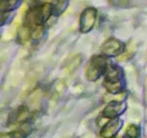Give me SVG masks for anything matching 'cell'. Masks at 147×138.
Listing matches in <instances>:
<instances>
[{"instance_id": "obj_1", "label": "cell", "mask_w": 147, "mask_h": 138, "mask_svg": "<svg viewBox=\"0 0 147 138\" xmlns=\"http://www.w3.org/2000/svg\"><path fill=\"white\" fill-rule=\"evenodd\" d=\"M107 67V63L104 57L100 55L93 56L86 66L85 73L86 78L91 81L96 80L106 73Z\"/></svg>"}, {"instance_id": "obj_2", "label": "cell", "mask_w": 147, "mask_h": 138, "mask_svg": "<svg viewBox=\"0 0 147 138\" xmlns=\"http://www.w3.org/2000/svg\"><path fill=\"white\" fill-rule=\"evenodd\" d=\"M96 10L91 7L83 12L80 20V28L82 32H88L93 29L96 23Z\"/></svg>"}, {"instance_id": "obj_3", "label": "cell", "mask_w": 147, "mask_h": 138, "mask_svg": "<svg viewBox=\"0 0 147 138\" xmlns=\"http://www.w3.org/2000/svg\"><path fill=\"white\" fill-rule=\"evenodd\" d=\"M123 45L114 38L106 40L101 47L102 53L107 56H116L121 54L123 51Z\"/></svg>"}, {"instance_id": "obj_4", "label": "cell", "mask_w": 147, "mask_h": 138, "mask_svg": "<svg viewBox=\"0 0 147 138\" xmlns=\"http://www.w3.org/2000/svg\"><path fill=\"white\" fill-rule=\"evenodd\" d=\"M45 21L42 14L41 7H36L31 9L26 15V26L29 28L34 30L37 27L42 26V23Z\"/></svg>"}, {"instance_id": "obj_5", "label": "cell", "mask_w": 147, "mask_h": 138, "mask_svg": "<svg viewBox=\"0 0 147 138\" xmlns=\"http://www.w3.org/2000/svg\"><path fill=\"white\" fill-rule=\"evenodd\" d=\"M122 122L120 119L115 118L109 121L100 132V135L103 138H113L118 133L122 126Z\"/></svg>"}, {"instance_id": "obj_6", "label": "cell", "mask_w": 147, "mask_h": 138, "mask_svg": "<svg viewBox=\"0 0 147 138\" xmlns=\"http://www.w3.org/2000/svg\"><path fill=\"white\" fill-rule=\"evenodd\" d=\"M126 109V104L118 101L111 102L103 110V116L106 118H114L120 115Z\"/></svg>"}, {"instance_id": "obj_7", "label": "cell", "mask_w": 147, "mask_h": 138, "mask_svg": "<svg viewBox=\"0 0 147 138\" xmlns=\"http://www.w3.org/2000/svg\"><path fill=\"white\" fill-rule=\"evenodd\" d=\"M105 81L115 83L121 81L120 70L116 67L113 66H108L106 70V78Z\"/></svg>"}, {"instance_id": "obj_8", "label": "cell", "mask_w": 147, "mask_h": 138, "mask_svg": "<svg viewBox=\"0 0 147 138\" xmlns=\"http://www.w3.org/2000/svg\"><path fill=\"white\" fill-rule=\"evenodd\" d=\"M30 114L29 109L26 106H21L15 112H14V115L12 116V121L14 122H22L25 120Z\"/></svg>"}, {"instance_id": "obj_9", "label": "cell", "mask_w": 147, "mask_h": 138, "mask_svg": "<svg viewBox=\"0 0 147 138\" xmlns=\"http://www.w3.org/2000/svg\"><path fill=\"white\" fill-rule=\"evenodd\" d=\"M103 86L109 93H113V94L120 93L122 90V85L121 81L115 82V83L104 81L103 82Z\"/></svg>"}, {"instance_id": "obj_10", "label": "cell", "mask_w": 147, "mask_h": 138, "mask_svg": "<svg viewBox=\"0 0 147 138\" xmlns=\"http://www.w3.org/2000/svg\"><path fill=\"white\" fill-rule=\"evenodd\" d=\"M126 135L129 138H138L140 135V129L134 124L129 125L126 129Z\"/></svg>"}, {"instance_id": "obj_11", "label": "cell", "mask_w": 147, "mask_h": 138, "mask_svg": "<svg viewBox=\"0 0 147 138\" xmlns=\"http://www.w3.org/2000/svg\"><path fill=\"white\" fill-rule=\"evenodd\" d=\"M30 37V28L27 26H24L19 32V40L22 43H27Z\"/></svg>"}, {"instance_id": "obj_12", "label": "cell", "mask_w": 147, "mask_h": 138, "mask_svg": "<svg viewBox=\"0 0 147 138\" xmlns=\"http://www.w3.org/2000/svg\"><path fill=\"white\" fill-rule=\"evenodd\" d=\"M41 10L44 20H48L53 12V4L50 3H45L41 7Z\"/></svg>"}, {"instance_id": "obj_13", "label": "cell", "mask_w": 147, "mask_h": 138, "mask_svg": "<svg viewBox=\"0 0 147 138\" xmlns=\"http://www.w3.org/2000/svg\"><path fill=\"white\" fill-rule=\"evenodd\" d=\"M20 25V17H17L15 20H14L12 23H11V26L9 27L8 32H7V34L9 35V37H12L15 34V33L17 32V30H18L19 27Z\"/></svg>"}, {"instance_id": "obj_14", "label": "cell", "mask_w": 147, "mask_h": 138, "mask_svg": "<svg viewBox=\"0 0 147 138\" xmlns=\"http://www.w3.org/2000/svg\"><path fill=\"white\" fill-rule=\"evenodd\" d=\"M66 7H67V2L66 1H57V2H55V4L53 6V11L55 14H60L62 12L64 11Z\"/></svg>"}, {"instance_id": "obj_15", "label": "cell", "mask_w": 147, "mask_h": 138, "mask_svg": "<svg viewBox=\"0 0 147 138\" xmlns=\"http://www.w3.org/2000/svg\"><path fill=\"white\" fill-rule=\"evenodd\" d=\"M81 62V60L80 59V57H74L71 60V61L69 63V64L67 65V68H66V70H68L69 72L72 71L74 69H76V68L78 66V65L80 64V63Z\"/></svg>"}, {"instance_id": "obj_16", "label": "cell", "mask_w": 147, "mask_h": 138, "mask_svg": "<svg viewBox=\"0 0 147 138\" xmlns=\"http://www.w3.org/2000/svg\"><path fill=\"white\" fill-rule=\"evenodd\" d=\"M16 4H17V1H1L0 3V8L2 12H4V10H5L4 12H7V10L10 9H11V7H14Z\"/></svg>"}, {"instance_id": "obj_17", "label": "cell", "mask_w": 147, "mask_h": 138, "mask_svg": "<svg viewBox=\"0 0 147 138\" xmlns=\"http://www.w3.org/2000/svg\"><path fill=\"white\" fill-rule=\"evenodd\" d=\"M42 34V26L37 27L34 30H33L32 32V37L34 39H38Z\"/></svg>"}, {"instance_id": "obj_18", "label": "cell", "mask_w": 147, "mask_h": 138, "mask_svg": "<svg viewBox=\"0 0 147 138\" xmlns=\"http://www.w3.org/2000/svg\"><path fill=\"white\" fill-rule=\"evenodd\" d=\"M0 138H14L13 132H2L1 134V137Z\"/></svg>"}, {"instance_id": "obj_19", "label": "cell", "mask_w": 147, "mask_h": 138, "mask_svg": "<svg viewBox=\"0 0 147 138\" xmlns=\"http://www.w3.org/2000/svg\"><path fill=\"white\" fill-rule=\"evenodd\" d=\"M116 138H123V137H122V136H118V137H116Z\"/></svg>"}]
</instances>
